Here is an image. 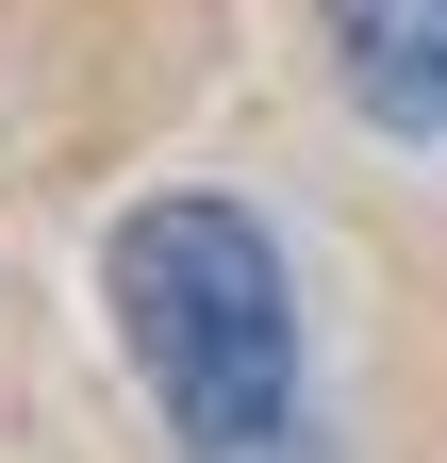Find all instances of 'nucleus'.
Here are the masks:
<instances>
[{
	"mask_svg": "<svg viewBox=\"0 0 447 463\" xmlns=\"http://www.w3.org/2000/svg\"><path fill=\"white\" fill-rule=\"evenodd\" d=\"M100 298H117V347L149 381V414L199 463H265L299 430V281H282L249 199H215V183L133 199L117 249H100Z\"/></svg>",
	"mask_w": 447,
	"mask_h": 463,
	"instance_id": "nucleus-1",
	"label": "nucleus"
},
{
	"mask_svg": "<svg viewBox=\"0 0 447 463\" xmlns=\"http://www.w3.org/2000/svg\"><path fill=\"white\" fill-rule=\"evenodd\" d=\"M315 33H331V83L381 133L447 149V0H315Z\"/></svg>",
	"mask_w": 447,
	"mask_h": 463,
	"instance_id": "nucleus-2",
	"label": "nucleus"
}]
</instances>
